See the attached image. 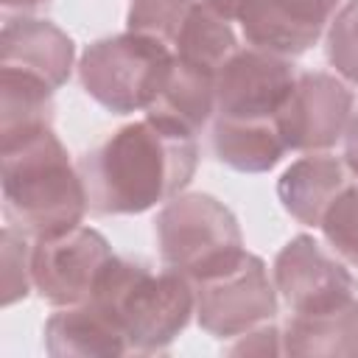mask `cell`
Segmentation results:
<instances>
[{"instance_id":"cell-1","label":"cell","mask_w":358,"mask_h":358,"mask_svg":"<svg viewBox=\"0 0 358 358\" xmlns=\"http://www.w3.org/2000/svg\"><path fill=\"white\" fill-rule=\"evenodd\" d=\"M196 165V137L145 115L87 151L76 168L84 179L90 210L129 215L171 201L193 179Z\"/></svg>"},{"instance_id":"cell-2","label":"cell","mask_w":358,"mask_h":358,"mask_svg":"<svg viewBox=\"0 0 358 358\" xmlns=\"http://www.w3.org/2000/svg\"><path fill=\"white\" fill-rule=\"evenodd\" d=\"M0 185L8 224L31 238L78 227L90 207L84 179L50 126L0 145Z\"/></svg>"},{"instance_id":"cell-3","label":"cell","mask_w":358,"mask_h":358,"mask_svg":"<svg viewBox=\"0 0 358 358\" xmlns=\"http://www.w3.org/2000/svg\"><path fill=\"white\" fill-rule=\"evenodd\" d=\"M90 299L115 313L131 352L165 350L196 313V291L185 274L173 268L151 271L145 263L117 255L106 263Z\"/></svg>"},{"instance_id":"cell-4","label":"cell","mask_w":358,"mask_h":358,"mask_svg":"<svg viewBox=\"0 0 358 358\" xmlns=\"http://www.w3.org/2000/svg\"><path fill=\"white\" fill-rule=\"evenodd\" d=\"M171 70V50L134 31L92 42L78 62L87 95L115 115L148 112L165 90Z\"/></svg>"},{"instance_id":"cell-5","label":"cell","mask_w":358,"mask_h":358,"mask_svg":"<svg viewBox=\"0 0 358 358\" xmlns=\"http://www.w3.org/2000/svg\"><path fill=\"white\" fill-rule=\"evenodd\" d=\"M162 263L190 282L232 266L246 249L238 218L207 193L173 196L157 215Z\"/></svg>"},{"instance_id":"cell-6","label":"cell","mask_w":358,"mask_h":358,"mask_svg":"<svg viewBox=\"0 0 358 358\" xmlns=\"http://www.w3.org/2000/svg\"><path fill=\"white\" fill-rule=\"evenodd\" d=\"M196 319L215 338L246 336L277 313V288L268 280L266 263L243 252L232 266L218 268L193 282Z\"/></svg>"},{"instance_id":"cell-7","label":"cell","mask_w":358,"mask_h":358,"mask_svg":"<svg viewBox=\"0 0 358 358\" xmlns=\"http://www.w3.org/2000/svg\"><path fill=\"white\" fill-rule=\"evenodd\" d=\"M109 241L92 227H73L59 235L34 238L31 280L39 296L56 308L87 302L112 260Z\"/></svg>"},{"instance_id":"cell-8","label":"cell","mask_w":358,"mask_h":358,"mask_svg":"<svg viewBox=\"0 0 358 358\" xmlns=\"http://www.w3.org/2000/svg\"><path fill=\"white\" fill-rule=\"evenodd\" d=\"M294 81L296 76L285 56L260 48L235 50L215 73V112L238 120H277Z\"/></svg>"},{"instance_id":"cell-9","label":"cell","mask_w":358,"mask_h":358,"mask_svg":"<svg viewBox=\"0 0 358 358\" xmlns=\"http://www.w3.org/2000/svg\"><path fill=\"white\" fill-rule=\"evenodd\" d=\"M352 117V92L330 73H302L277 112L285 148L324 151L336 145Z\"/></svg>"},{"instance_id":"cell-10","label":"cell","mask_w":358,"mask_h":358,"mask_svg":"<svg viewBox=\"0 0 358 358\" xmlns=\"http://www.w3.org/2000/svg\"><path fill=\"white\" fill-rule=\"evenodd\" d=\"M274 288L294 313H313L355 296L352 274L310 235L291 238L274 257Z\"/></svg>"},{"instance_id":"cell-11","label":"cell","mask_w":358,"mask_h":358,"mask_svg":"<svg viewBox=\"0 0 358 358\" xmlns=\"http://www.w3.org/2000/svg\"><path fill=\"white\" fill-rule=\"evenodd\" d=\"M338 0H249L238 14L249 45L277 53L299 56L324 31Z\"/></svg>"},{"instance_id":"cell-12","label":"cell","mask_w":358,"mask_h":358,"mask_svg":"<svg viewBox=\"0 0 358 358\" xmlns=\"http://www.w3.org/2000/svg\"><path fill=\"white\" fill-rule=\"evenodd\" d=\"M73 39L48 20H6L0 31V70L20 73L59 90L73 70Z\"/></svg>"},{"instance_id":"cell-13","label":"cell","mask_w":358,"mask_h":358,"mask_svg":"<svg viewBox=\"0 0 358 358\" xmlns=\"http://www.w3.org/2000/svg\"><path fill=\"white\" fill-rule=\"evenodd\" d=\"M45 347L53 358H117L131 352L120 322L98 299L59 308L45 324Z\"/></svg>"},{"instance_id":"cell-14","label":"cell","mask_w":358,"mask_h":358,"mask_svg":"<svg viewBox=\"0 0 358 358\" xmlns=\"http://www.w3.org/2000/svg\"><path fill=\"white\" fill-rule=\"evenodd\" d=\"M347 162L333 154H310L285 168L277 182L282 207L305 227H319L327 207L350 185Z\"/></svg>"},{"instance_id":"cell-15","label":"cell","mask_w":358,"mask_h":358,"mask_svg":"<svg viewBox=\"0 0 358 358\" xmlns=\"http://www.w3.org/2000/svg\"><path fill=\"white\" fill-rule=\"evenodd\" d=\"M288 355H358V299L350 296L333 308L294 313L282 333Z\"/></svg>"},{"instance_id":"cell-16","label":"cell","mask_w":358,"mask_h":358,"mask_svg":"<svg viewBox=\"0 0 358 358\" xmlns=\"http://www.w3.org/2000/svg\"><path fill=\"white\" fill-rule=\"evenodd\" d=\"M213 151L215 157L243 173H263L280 162L288 151L274 117L266 120H238L215 117L213 123Z\"/></svg>"},{"instance_id":"cell-17","label":"cell","mask_w":358,"mask_h":358,"mask_svg":"<svg viewBox=\"0 0 358 358\" xmlns=\"http://www.w3.org/2000/svg\"><path fill=\"white\" fill-rule=\"evenodd\" d=\"M168 50L176 62L218 73V67L238 50V39L229 28V20H224L204 0H193L173 31Z\"/></svg>"},{"instance_id":"cell-18","label":"cell","mask_w":358,"mask_h":358,"mask_svg":"<svg viewBox=\"0 0 358 358\" xmlns=\"http://www.w3.org/2000/svg\"><path fill=\"white\" fill-rule=\"evenodd\" d=\"M213 112H215V73L173 59L168 84L145 115L196 134Z\"/></svg>"},{"instance_id":"cell-19","label":"cell","mask_w":358,"mask_h":358,"mask_svg":"<svg viewBox=\"0 0 358 358\" xmlns=\"http://www.w3.org/2000/svg\"><path fill=\"white\" fill-rule=\"evenodd\" d=\"M53 90L36 78L0 70V145L17 143L53 120Z\"/></svg>"},{"instance_id":"cell-20","label":"cell","mask_w":358,"mask_h":358,"mask_svg":"<svg viewBox=\"0 0 358 358\" xmlns=\"http://www.w3.org/2000/svg\"><path fill=\"white\" fill-rule=\"evenodd\" d=\"M319 227L330 249L344 263L358 268V182L355 179L336 196V201L322 215Z\"/></svg>"},{"instance_id":"cell-21","label":"cell","mask_w":358,"mask_h":358,"mask_svg":"<svg viewBox=\"0 0 358 358\" xmlns=\"http://www.w3.org/2000/svg\"><path fill=\"white\" fill-rule=\"evenodd\" d=\"M327 62L341 78L358 84V0H347L327 28Z\"/></svg>"},{"instance_id":"cell-22","label":"cell","mask_w":358,"mask_h":358,"mask_svg":"<svg viewBox=\"0 0 358 358\" xmlns=\"http://www.w3.org/2000/svg\"><path fill=\"white\" fill-rule=\"evenodd\" d=\"M31 280V246L25 241V232L14 224L3 227V305H14L17 299H25Z\"/></svg>"},{"instance_id":"cell-23","label":"cell","mask_w":358,"mask_h":358,"mask_svg":"<svg viewBox=\"0 0 358 358\" xmlns=\"http://www.w3.org/2000/svg\"><path fill=\"white\" fill-rule=\"evenodd\" d=\"M344 162L358 176V112H352L347 134H344Z\"/></svg>"},{"instance_id":"cell-24","label":"cell","mask_w":358,"mask_h":358,"mask_svg":"<svg viewBox=\"0 0 358 358\" xmlns=\"http://www.w3.org/2000/svg\"><path fill=\"white\" fill-rule=\"evenodd\" d=\"M210 8H215L224 20H238V14L243 11V6L249 3V0H204Z\"/></svg>"}]
</instances>
